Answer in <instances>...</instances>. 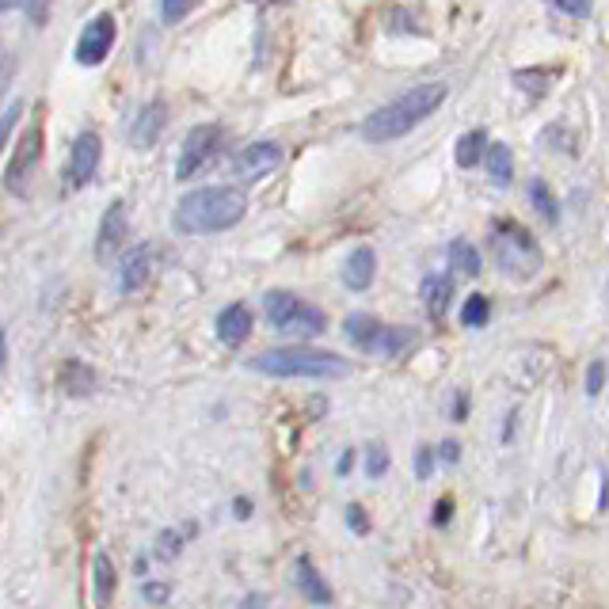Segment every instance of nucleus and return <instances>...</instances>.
<instances>
[{
  "label": "nucleus",
  "mask_w": 609,
  "mask_h": 609,
  "mask_svg": "<svg viewBox=\"0 0 609 609\" xmlns=\"http://www.w3.org/2000/svg\"><path fill=\"white\" fill-rule=\"evenodd\" d=\"M248 213V194L240 187H202V191L183 194L176 206L172 226L183 237H210L240 226Z\"/></svg>",
  "instance_id": "obj_1"
},
{
  "label": "nucleus",
  "mask_w": 609,
  "mask_h": 609,
  "mask_svg": "<svg viewBox=\"0 0 609 609\" xmlns=\"http://www.w3.org/2000/svg\"><path fill=\"white\" fill-rule=\"evenodd\" d=\"M442 100H446V84H438V80L435 84L408 88V92H400L392 103L378 107V111L362 122V138L373 141V146L405 138V133L416 130L423 119H431L438 107H442Z\"/></svg>",
  "instance_id": "obj_2"
},
{
  "label": "nucleus",
  "mask_w": 609,
  "mask_h": 609,
  "mask_svg": "<svg viewBox=\"0 0 609 609\" xmlns=\"http://www.w3.org/2000/svg\"><path fill=\"white\" fill-rule=\"evenodd\" d=\"M488 248H491L496 267L507 274L510 282H530L541 274V267H545V252H541V244H537V237L510 218H499L496 226H491Z\"/></svg>",
  "instance_id": "obj_3"
},
{
  "label": "nucleus",
  "mask_w": 609,
  "mask_h": 609,
  "mask_svg": "<svg viewBox=\"0 0 609 609\" xmlns=\"http://www.w3.org/2000/svg\"><path fill=\"white\" fill-rule=\"evenodd\" d=\"M252 370L267 378H347L351 362L320 347H274L252 358Z\"/></svg>",
  "instance_id": "obj_4"
},
{
  "label": "nucleus",
  "mask_w": 609,
  "mask_h": 609,
  "mask_svg": "<svg viewBox=\"0 0 609 609\" xmlns=\"http://www.w3.org/2000/svg\"><path fill=\"white\" fill-rule=\"evenodd\" d=\"M263 312H267V325L282 336H298V339H317L320 331L328 328L325 312L317 304H309L304 298L290 290H267L263 293Z\"/></svg>",
  "instance_id": "obj_5"
},
{
  "label": "nucleus",
  "mask_w": 609,
  "mask_h": 609,
  "mask_svg": "<svg viewBox=\"0 0 609 609\" xmlns=\"http://www.w3.org/2000/svg\"><path fill=\"white\" fill-rule=\"evenodd\" d=\"M347 339L366 355H381V358H397L400 351H408L416 331L411 328H397V325H385V320L370 317V312H351L347 317Z\"/></svg>",
  "instance_id": "obj_6"
},
{
  "label": "nucleus",
  "mask_w": 609,
  "mask_h": 609,
  "mask_svg": "<svg viewBox=\"0 0 609 609\" xmlns=\"http://www.w3.org/2000/svg\"><path fill=\"white\" fill-rule=\"evenodd\" d=\"M42 141H47V133H42L39 119H34L31 127L20 133V141H16L12 160H8V168H4V187L16 194V199H23V194L31 191L34 168H39V160H42Z\"/></svg>",
  "instance_id": "obj_7"
},
{
  "label": "nucleus",
  "mask_w": 609,
  "mask_h": 609,
  "mask_svg": "<svg viewBox=\"0 0 609 609\" xmlns=\"http://www.w3.org/2000/svg\"><path fill=\"white\" fill-rule=\"evenodd\" d=\"M221 149V127H194L191 133L183 138V149H179V164H176V179H194L202 172L206 164L213 160V152Z\"/></svg>",
  "instance_id": "obj_8"
},
{
  "label": "nucleus",
  "mask_w": 609,
  "mask_h": 609,
  "mask_svg": "<svg viewBox=\"0 0 609 609\" xmlns=\"http://www.w3.org/2000/svg\"><path fill=\"white\" fill-rule=\"evenodd\" d=\"M100 160H103V138L96 130H84L77 133L73 149H69V164H66V183L69 191H80L88 187L100 172Z\"/></svg>",
  "instance_id": "obj_9"
},
{
  "label": "nucleus",
  "mask_w": 609,
  "mask_h": 609,
  "mask_svg": "<svg viewBox=\"0 0 609 609\" xmlns=\"http://www.w3.org/2000/svg\"><path fill=\"white\" fill-rule=\"evenodd\" d=\"M127 232H130L127 202H111L103 213V221H100V237H96V259H100V263L119 259L122 248H127Z\"/></svg>",
  "instance_id": "obj_10"
},
{
  "label": "nucleus",
  "mask_w": 609,
  "mask_h": 609,
  "mask_svg": "<svg viewBox=\"0 0 609 609\" xmlns=\"http://www.w3.org/2000/svg\"><path fill=\"white\" fill-rule=\"evenodd\" d=\"M114 47V16H96L77 39V61L80 66H103L107 53Z\"/></svg>",
  "instance_id": "obj_11"
},
{
  "label": "nucleus",
  "mask_w": 609,
  "mask_h": 609,
  "mask_svg": "<svg viewBox=\"0 0 609 609\" xmlns=\"http://www.w3.org/2000/svg\"><path fill=\"white\" fill-rule=\"evenodd\" d=\"M279 164H282V146H274V141H256V146H248L237 160H232V176L244 179V183H256V179L271 176Z\"/></svg>",
  "instance_id": "obj_12"
},
{
  "label": "nucleus",
  "mask_w": 609,
  "mask_h": 609,
  "mask_svg": "<svg viewBox=\"0 0 609 609\" xmlns=\"http://www.w3.org/2000/svg\"><path fill=\"white\" fill-rule=\"evenodd\" d=\"M152 279V244H133L119 263V293H138Z\"/></svg>",
  "instance_id": "obj_13"
},
{
  "label": "nucleus",
  "mask_w": 609,
  "mask_h": 609,
  "mask_svg": "<svg viewBox=\"0 0 609 609\" xmlns=\"http://www.w3.org/2000/svg\"><path fill=\"white\" fill-rule=\"evenodd\" d=\"M293 583H298L304 602H312V606H331V602H336V595H331L328 579L320 576L317 563H312L309 557H298V560H293Z\"/></svg>",
  "instance_id": "obj_14"
},
{
  "label": "nucleus",
  "mask_w": 609,
  "mask_h": 609,
  "mask_svg": "<svg viewBox=\"0 0 609 609\" xmlns=\"http://www.w3.org/2000/svg\"><path fill=\"white\" fill-rule=\"evenodd\" d=\"M164 127H168V107H164V100H152V103L141 107L138 119H133L130 141L138 149H149V146H157V141H160Z\"/></svg>",
  "instance_id": "obj_15"
},
{
  "label": "nucleus",
  "mask_w": 609,
  "mask_h": 609,
  "mask_svg": "<svg viewBox=\"0 0 609 609\" xmlns=\"http://www.w3.org/2000/svg\"><path fill=\"white\" fill-rule=\"evenodd\" d=\"M373 279H378V252H373V248H355V252L343 259L347 290L362 293V290H370Z\"/></svg>",
  "instance_id": "obj_16"
},
{
  "label": "nucleus",
  "mask_w": 609,
  "mask_h": 609,
  "mask_svg": "<svg viewBox=\"0 0 609 609\" xmlns=\"http://www.w3.org/2000/svg\"><path fill=\"white\" fill-rule=\"evenodd\" d=\"M248 336H252V309L240 301L226 304V309L218 312V339L226 347H240Z\"/></svg>",
  "instance_id": "obj_17"
},
{
  "label": "nucleus",
  "mask_w": 609,
  "mask_h": 609,
  "mask_svg": "<svg viewBox=\"0 0 609 609\" xmlns=\"http://www.w3.org/2000/svg\"><path fill=\"white\" fill-rule=\"evenodd\" d=\"M58 385H61V392H66V397L80 400V397H88V392L96 389V370H92V366H84V362H77V358H69V362L61 366Z\"/></svg>",
  "instance_id": "obj_18"
},
{
  "label": "nucleus",
  "mask_w": 609,
  "mask_h": 609,
  "mask_svg": "<svg viewBox=\"0 0 609 609\" xmlns=\"http://www.w3.org/2000/svg\"><path fill=\"white\" fill-rule=\"evenodd\" d=\"M419 298H423V304H427V312H431V317H446V309H450V298H453L450 274H427L423 286H419Z\"/></svg>",
  "instance_id": "obj_19"
},
{
  "label": "nucleus",
  "mask_w": 609,
  "mask_h": 609,
  "mask_svg": "<svg viewBox=\"0 0 609 609\" xmlns=\"http://www.w3.org/2000/svg\"><path fill=\"white\" fill-rule=\"evenodd\" d=\"M483 168H488V179L496 187H510V179H515V160H510V149L507 146H488L483 149V160H480Z\"/></svg>",
  "instance_id": "obj_20"
},
{
  "label": "nucleus",
  "mask_w": 609,
  "mask_h": 609,
  "mask_svg": "<svg viewBox=\"0 0 609 609\" xmlns=\"http://www.w3.org/2000/svg\"><path fill=\"white\" fill-rule=\"evenodd\" d=\"M483 149H488V133H483V130L461 133V138H457V146H453L457 168H477L480 160H483Z\"/></svg>",
  "instance_id": "obj_21"
},
{
  "label": "nucleus",
  "mask_w": 609,
  "mask_h": 609,
  "mask_svg": "<svg viewBox=\"0 0 609 609\" xmlns=\"http://www.w3.org/2000/svg\"><path fill=\"white\" fill-rule=\"evenodd\" d=\"M92 587H96V602H100V606L111 602V595H114V563H111V557H107L103 549L92 557Z\"/></svg>",
  "instance_id": "obj_22"
},
{
  "label": "nucleus",
  "mask_w": 609,
  "mask_h": 609,
  "mask_svg": "<svg viewBox=\"0 0 609 609\" xmlns=\"http://www.w3.org/2000/svg\"><path fill=\"white\" fill-rule=\"evenodd\" d=\"M450 267H453V274H461V279H477L480 274V252L469 244V240H453L450 244Z\"/></svg>",
  "instance_id": "obj_23"
},
{
  "label": "nucleus",
  "mask_w": 609,
  "mask_h": 609,
  "mask_svg": "<svg viewBox=\"0 0 609 609\" xmlns=\"http://www.w3.org/2000/svg\"><path fill=\"white\" fill-rule=\"evenodd\" d=\"M530 202H533V210L549 221V226H557L560 221V202H557V194H552V187L545 183V179H530Z\"/></svg>",
  "instance_id": "obj_24"
},
{
  "label": "nucleus",
  "mask_w": 609,
  "mask_h": 609,
  "mask_svg": "<svg viewBox=\"0 0 609 609\" xmlns=\"http://www.w3.org/2000/svg\"><path fill=\"white\" fill-rule=\"evenodd\" d=\"M488 317H491V301L483 298V293H469L461 304V325L465 328H483L488 325Z\"/></svg>",
  "instance_id": "obj_25"
},
{
  "label": "nucleus",
  "mask_w": 609,
  "mask_h": 609,
  "mask_svg": "<svg viewBox=\"0 0 609 609\" xmlns=\"http://www.w3.org/2000/svg\"><path fill=\"white\" fill-rule=\"evenodd\" d=\"M385 472H389V453H385L381 442H370V446H366V477L381 480Z\"/></svg>",
  "instance_id": "obj_26"
},
{
  "label": "nucleus",
  "mask_w": 609,
  "mask_h": 609,
  "mask_svg": "<svg viewBox=\"0 0 609 609\" xmlns=\"http://www.w3.org/2000/svg\"><path fill=\"white\" fill-rule=\"evenodd\" d=\"M179 549H183V533L179 530H164L157 537V560H176L179 557Z\"/></svg>",
  "instance_id": "obj_27"
},
{
  "label": "nucleus",
  "mask_w": 609,
  "mask_h": 609,
  "mask_svg": "<svg viewBox=\"0 0 609 609\" xmlns=\"http://www.w3.org/2000/svg\"><path fill=\"white\" fill-rule=\"evenodd\" d=\"M602 381H606V362L602 358H595V362L587 366V397L590 400L602 397Z\"/></svg>",
  "instance_id": "obj_28"
},
{
  "label": "nucleus",
  "mask_w": 609,
  "mask_h": 609,
  "mask_svg": "<svg viewBox=\"0 0 609 609\" xmlns=\"http://www.w3.org/2000/svg\"><path fill=\"white\" fill-rule=\"evenodd\" d=\"M194 0H160V16H164V23H179L187 12H191Z\"/></svg>",
  "instance_id": "obj_29"
},
{
  "label": "nucleus",
  "mask_w": 609,
  "mask_h": 609,
  "mask_svg": "<svg viewBox=\"0 0 609 609\" xmlns=\"http://www.w3.org/2000/svg\"><path fill=\"white\" fill-rule=\"evenodd\" d=\"M549 73H515V84L530 88V96H545L549 92Z\"/></svg>",
  "instance_id": "obj_30"
},
{
  "label": "nucleus",
  "mask_w": 609,
  "mask_h": 609,
  "mask_svg": "<svg viewBox=\"0 0 609 609\" xmlns=\"http://www.w3.org/2000/svg\"><path fill=\"white\" fill-rule=\"evenodd\" d=\"M347 526H351V533H358V537L370 533V515L362 510V503H351V507H347Z\"/></svg>",
  "instance_id": "obj_31"
},
{
  "label": "nucleus",
  "mask_w": 609,
  "mask_h": 609,
  "mask_svg": "<svg viewBox=\"0 0 609 609\" xmlns=\"http://www.w3.org/2000/svg\"><path fill=\"white\" fill-rule=\"evenodd\" d=\"M20 114H23V107H20V103H12V107H8V111H4V119H0V152H4L8 138H12L16 122H20Z\"/></svg>",
  "instance_id": "obj_32"
},
{
  "label": "nucleus",
  "mask_w": 609,
  "mask_h": 609,
  "mask_svg": "<svg viewBox=\"0 0 609 609\" xmlns=\"http://www.w3.org/2000/svg\"><path fill=\"white\" fill-rule=\"evenodd\" d=\"M416 477L419 480H431L435 477V450H431V446H419V450H416Z\"/></svg>",
  "instance_id": "obj_33"
},
{
  "label": "nucleus",
  "mask_w": 609,
  "mask_h": 609,
  "mask_svg": "<svg viewBox=\"0 0 609 609\" xmlns=\"http://www.w3.org/2000/svg\"><path fill=\"white\" fill-rule=\"evenodd\" d=\"M457 457H461V446H457L453 438H446V442L438 446V457H435V461H442V465H457Z\"/></svg>",
  "instance_id": "obj_34"
},
{
  "label": "nucleus",
  "mask_w": 609,
  "mask_h": 609,
  "mask_svg": "<svg viewBox=\"0 0 609 609\" xmlns=\"http://www.w3.org/2000/svg\"><path fill=\"white\" fill-rule=\"evenodd\" d=\"M552 4L568 16H590V0H552Z\"/></svg>",
  "instance_id": "obj_35"
},
{
  "label": "nucleus",
  "mask_w": 609,
  "mask_h": 609,
  "mask_svg": "<svg viewBox=\"0 0 609 609\" xmlns=\"http://www.w3.org/2000/svg\"><path fill=\"white\" fill-rule=\"evenodd\" d=\"M141 598H146V602H168V587L164 583H146L141 587Z\"/></svg>",
  "instance_id": "obj_36"
},
{
  "label": "nucleus",
  "mask_w": 609,
  "mask_h": 609,
  "mask_svg": "<svg viewBox=\"0 0 609 609\" xmlns=\"http://www.w3.org/2000/svg\"><path fill=\"white\" fill-rule=\"evenodd\" d=\"M450 515H453V503H450V499H442V503L435 507V522L446 526V522H450Z\"/></svg>",
  "instance_id": "obj_37"
},
{
  "label": "nucleus",
  "mask_w": 609,
  "mask_h": 609,
  "mask_svg": "<svg viewBox=\"0 0 609 609\" xmlns=\"http://www.w3.org/2000/svg\"><path fill=\"white\" fill-rule=\"evenodd\" d=\"M240 609H271V606H267V598H263V595H256V590H252V595H244V602H240Z\"/></svg>",
  "instance_id": "obj_38"
},
{
  "label": "nucleus",
  "mask_w": 609,
  "mask_h": 609,
  "mask_svg": "<svg viewBox=\"0 0 609 609\" xmlns=\"http://www.w3.org/2000/svg\"><path fill=\"white\" fill-rule=\"evenodd\" d=\"M450 416H453V419H465V416H469V397H465V392L453 400V411H450Z\"/></svg>",
  "instance_id": "obj_39"
},
{
  "label": "nucleus",
  "mask_w": 609,
  "mask_h": 609,
  "mask_svg": "<svg viewBox=\"0 0 609 609\" xmlns=\"http://www.w3.org/2000/svg\"><path fill=\"white\" fill-rule=\"evenodd\" d=\"M351 465H355V450H347L343 457H339L336 472H339V477H347V472H351Z\"/></svg>",
  "instance_id": "obj_40"
},
{
  "label": "nucleus",
  "mask_w": 609,
  "mask_h": 609,
  "mask_svg": "<svg viewBox=\"0 0 609 609\" xmlns=\"http://www.w3.org/2000/svg\"><path fill=\"white\" fill-rule=\"evenodd\" d=\"M232 515H237V518L252 515V499H237V503H232Z\"/></svg>",
  "instance_id": "obj_41"
},
{
  "label": "nucleus",
  "mask_w": 609,
  "mask_h": 609,
  "mask_svg": "<svg viewBox=\"0 0 609 609\" xmlns=\"http://www.w3.org/2000/svg\"><path fill=\"white\" fill-rule=\"evenodd\" d=\"M4 362H8V343H4V325H0V373H4Z\"/></svg>",
  "instance_id": "obj_42"
},
{
  "label": "nucleus",
  "mask_w": 609,
  "mask_h": 609,
  "mask_svg": "<svg viewBox=\"0 0 609 609\" xmlns=\"http://www.w3.org/2000/svg\"><path fill=\"white\" fill-rule=\"evenodd\" d=\"M8 84V58H4V47H0V88Z\"/></svg>",
  "instance_id": "obj_43"
},
{
  "label": "nucleus",
  "mask_w": 609,
  "mask_h": 609,
  "mask_svg": "<svg viewBox=\"0 0 609 609\" xmlns=\"http://www.w3.org/2000/svg\"><path fill=\"white\" fill-rule=\"evenodd\" d=\"M20 0H0V12H8V8H16Z\"/></svg>",
  "instance_id": "obj_44"
}]
</instances>
